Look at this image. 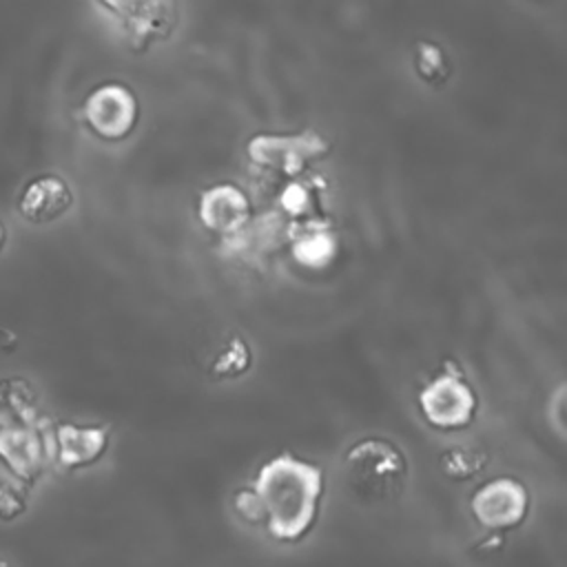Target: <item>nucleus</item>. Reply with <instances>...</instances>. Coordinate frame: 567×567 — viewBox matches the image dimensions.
I'll return each instance as SVG.
<instances>
[{
    "label": "nucleus",
    "instance_id": "obj_8",
    "mask_svg": "<svg viewBox=\"0 0 567 567\" xmlns=\"http://www.w3.org/2000/svg\"><path fill=\"white\" fill-rule=\"evenodd\" d=\"M252 206L248 195L230 182L208 186L197 199L199 221L215 233L230 235L241 230L250 219Z\"/></svg>",
    "mask_w": 567,
    "mask_h": 567
},
{
    "label": "nucleus",
    "instance_id": "obj_14",
    "mask_svg": "<svg viewBox=\"0 0 567 567\" xmlns=\"http://www.w3.org/2000/svg\"><path fill=\"white\" fill-rule=\"evenodd\" d=\"M292 252L299 264L308 268H321L337 255V237L330 230H308L295 241Z\"/></svg>",
    "mask_w": 567,
    "mask_h": 567
},
{
    "label": "nucleus",
    "instance_id": "obj_6",
    "mask_svg": "<svg viewBox=\"0 0 567 567\" xmlns=\"http://www.w3.org/2000/svg\"><path fill=\"white\" fill-rule=\"evenodd\" d=\"M470 512L489 532L518 527L529 514V492L514 476H496L478 485L470 498Z\"/></svg>",
    "mask_w": 567,
    "mask_h": 567
},
{
    "label": "nucleus",
    "instance_id": "obj_10",
    "mask_svg": "<svg viewBox=\"0 0 567 567\" xmlns=\"http://www.w3.org/2000/svg\"><path fill=\"white\" fill-rule=\"evenodd\" d=\"M109 447V427L58 423L53 430V452L62 470H82L102 458Z\"/></svg>",
    "mask_w": 567,
    "mask_h": 567
},
{
    "label": "nucleus",
    "instance_id": "obj_12",
    "mask_svg": "<svg viewBox=\"0 0 567 567\" xmlns=\"http://www.w3.org/2000/svg\"><path fill=\"white\" fill-rule=\"evenodd\" d=\"M412 64L416 75L430 86H443L452 73V64L445 49L432 40L416 42Z\"/></svg>",
    "mask_w": 567,
    "mask_h": 567
},
{
    "label": "nucleus",
    "instance_id": "obj_9",
    "mask_svg": "<svg viewBox=\"0 0 567 567\" xmlns=\"http://www.w3.org/2000/svg\"><path fill=\"white\" fill-rule=\"evenodd\" d=\"M100 7L115 16L126 40L135 49H144L151 40L171 33L175 24V18L171 16L173 4L164 2H106Z\"/></svg>",
    "mask_w": 567,
    "mask_h": 567
},
{
    "label": "nucleus",
    "instance_id": "obj_1",
    "mask_svg": "<svg viewBox=\"0 0 567 567\" xmlns=\"http://www.w3.org/2000/svg\"><path fill=\"white\" fill-rule=\"evenodd\" d=\"M252 489L261 501L268 534L275 540L295 543L312 529L319 516L323 470L284 452L259 467Z\"/></svg>",
    "mask_w": 567,
    "mask_h": 567
},
{
    "label": "nucleus",
    "instance_id": "obj_18",
    "mask_svg": "<svg viewBox=\"0 0 567 567\" xmlns=\"http://www.w3.org/2000/svg\"><path fill=\"white\" fill-rule=\"evenodd\" d=\"M4 239H7V228H4V224L0 221V250H2V246H4Z\"/></svg>",
    "mask_w": 567,
    "mask_h": 567
},
{
    "label": "nucleus",
    "instance_id": "obj_5",
    "mask_svg": "<svg viewBox=\"0 0 567 567\" xmlns=\"http://www.w3.org/2000/svg\"><path fill=\"white\" fill-rule=\"evenodd\" d=\"M86 126L106 142L126 140L140 122V102L124 82H102L82 102Z\"/></svg>",
    "mask_w": 567,
    "mask_h": 567
},
{
    "label": "nucleus",
    "instance_id": "obj_16",
    "mask_svg": "<svg viewBox=\"0 0 567 567\" xmlns=\"http://www.w3.org/2000/svg\"><path fill=\"white\" fill-rule=\"evenodd\" d=\"M235 514L248 525H264V507L252 487H241L233 494Z\"/></svg>",
    "mask_w": 567,
    "mask_h": 567
},
{
    "label": "nucleus",
    "instance_id": "obj_2",
    "mask_svg": "<svg viewBox=\"0 0 567 567\" xmlns=\"http://www.w3.org/2000/svg\"><path fill=\"white\" fill-rule=\"evenodd\" d=\"M408 458L388 439L368 436L348 447L343 481L348 492L365 505H385L408 485Z\"/></svg>",
    "mask_w": 567,
    "mask_h": 567
},
{
    "label": "nucleus",
    "instance_id": "obj_19",
    "mask_svg": "<svg viewBox=\"0 0 567 567\" xmlns=\"http://www.w3.org/2000/svg\"><path fill=\"white\" fill-rule=\"evenodd\" d=\"M0 567H7V563H2V560H0Z\"/></svg>",
    "mask_w": 567,
    "mask_h": 567
},
{
    "label": "nucleus",
    "instance_id": "obj_15",
    "mask_svg": "<svg viewBox=\"0 0 567 567\" xmlns=\"http://www.w3.org/2000/svg\"><path fill=\"white\" fill-rule=\"evenodd\" d=\"M252 363V354H250V346L244 341V337L233 334L215 354L213 363H210V374L215 379H233V377H241Z\"/></svg>",
    "mask_w": 567,
    "mask_h": 567
},
{
    "label": "nucleus",
    "instance_id": "obj_4",
    "mask_svg": "<svg viewBox=\"0 0 567 567\" xmlns=\"http://www.w3.org/2000/svg\"><path fill=\"white\" fill-rule=\"evenodd\" d=\"M248 157L275 173H284L295 177L308 164L326 157L330 153V144L315 131L303 133H259L248 140Z\"/></svg>",
    "mask_w": 567,
    "mask_h": 567
},
{
    "label": "nucleus",
    "instance_id": "obj_11",
    "mask_svg": "<svg viewBox=\"0 0 567 567\" xmlns=\"http://www.w3.org/2000/svg\"><path fill=\"white\" fill-rule=\"evenodd\" d=\"M73 206V190L64 177L44 173L29 179L18 197L20 215L31 224L60 219Z\"/></svg>",
    "mask_w": 567,
    "mask_h": 567
},
{
    "label": "nucleus",
    "instance_id": "obj_17",
    "mask_svg": "<svg viewBox=\"0 0 567 567\" xmlns=\"http://www.w3.org/2000/svg\"><path fill=\"white\" fill-rule=\"evenodd\" d=\"M24 512H27L24 489H20L11 483H0V520H4V523L16 520Z\"/></svg>",
    "mask_w": 567,
    "mask_h": 567
},
{
    "label": "nucleus",
    "instance_id": "obj_3",
    "mask_svg": "<svg viewBox=\"0 0 567 567\" xmlns=\"http://www.w3.org/2000/svg\"><path fill=\"white\" fill-rule=\"evenodd\" d=\"M416 403L425 423L441 432L465 430L478 414V394L452 361L421 388Z\"/></svg>",
    "mask_w": 567,
    "mask_h": 567
},
{
    "label": "nucleus",
    "instance_id": "obj_7",
    "mask_svg": "<svg viewBox=\"0 0 567 567\" xmlns=\"http://www.w3.org/2000/svg\"><path fill=\"white\" fill-rule=\"evenodd\" d=\"M0 461L24 487H31L47 465V445L38 425H0Z\"/></svg>",
    "mask_w": 567,
    "mask_h": 567
},
{
    "label": "nucleus",
    "instance_id": "obj_13",
    "mask_svg": "<svg viewBox=\"0 0 567 567\" xmlns=\"http://www.w3.org/2000/svg\"><path fill=\"white\" fill-rule=\"evenodd\" d=\"M487 465V454L474 445H454L439 456L441 472L452 481H470Z\"/></svg>",
    "mask_w": 567,
    "mask_h": 567
}]
</instances>
